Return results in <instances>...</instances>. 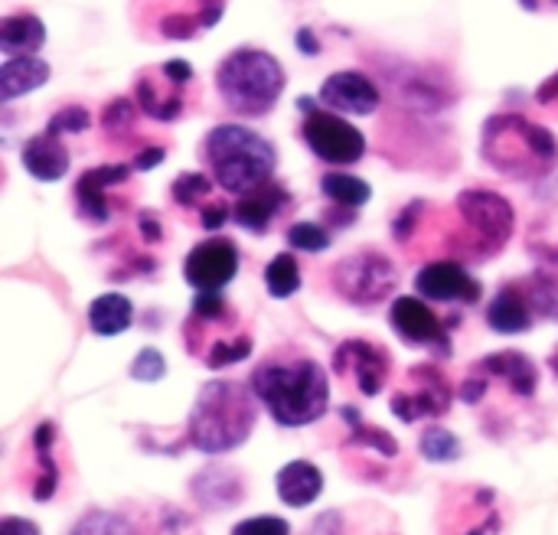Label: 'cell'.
<instances>
[{
    "instance_id": "cell-1",
    "label": "cell",
    "mask_w": 558,
    "mask_h": 535,
    "mask_svg": "<svg viewBox=\"0 0 558 535\" xmlns=\"http://www.w3.org/2000/svg\"><path fill=\"white\" fill-rule=\"evenodd\" d=\"M252 389L271 418L284 428H301L317 422L330 402V382L314 360L268 363L255 369Z\"/></svg>"
},
{
    "instance_id": "cell-2",
    "label": "cell",
    "mask_w": 558,
    "mask_h": 535,
    "mask_svg": "<svg viewBox=\"0 0 558 535\" xmlns=\"http://www.w3.org/2000/svg\"><path fill=\"white\" fill-rule=\"evenodd\" d=\"M484 157L513 180H539L558 163V144L549 127L523 114H497L484 127Z\"/></svg>"
},
{
    "instance_id": "cell-3",
    "label": "cell",
    "mask_w": 558,
    "mask_h": 535,
    "mask_svg": "<svg viewBox=\"0 0 558 535\" xmlns=\"http://www.w3.org/2000/svg\"><path fill=\"white\" fill-rule=\"evenodd\" d=\"M206 163L213 170V180H219L222 190L245 196L271 180L275 173V147L242 124H219L206 137Z\"/></svg>"
},
{
    "instance_id": "cell-4",
    "label": "cell",
    "mask_w": 558,
    "mask_h": 535,
    "mask_svg": "<svg viewBox=\"0 0 558 535\" xmlns=\"http://www.w3.org/2000/svg\"><path fill=\"white\" fill-rule=\"evenodd\" d=\"M252 425L255 402L248 389L235 382H209L190 415V445L203 454H226L248 438Z\"/></svg>"
},
{
    "instance_id": "cell-5",
    "label": "cell",
    "mask_w": 558,
    "mask_h": 535,
    "mask_svg": "<svg viewBox=\"0 0 558 535\" xmlns=\"http://www.w3.org/2000/svg\"><path fill=\"white\" fill-rule=\"evenodd\" d=\"M216 88L229 111L242 118H258L275 108L284 88V69L271 52L235 49L216 69Z\"/></svg>"
},
{
    "instance_id": "cell-6",
    "label": "cell",
    "mask_w": 558,
    "mask_h": 535,
    "mask_svg": "<svg viewBox=\"0 0 558 535\" xmlns=\"http://www.w3.org/2000/svg\"><path fill=\"white\" fill-rule=\"evenodd\" d=\"M458 212L471 232L468 255H494L513 235V206L490 190H464L458 196Z\"/></svg>"
},
{
    "instance_id": "cell-7",
    "label": "cell",
    "mask_w": 558,
    "mask_h": 535,
    "mask_svg": "<svg viewBox=\"0 0 558 535\" xmlns=\"http://www.w3.org/2000/svg\"><path fill=\"white\" fill-rule=\"evenodd\" d=\"M333 284L353 304H379L396 288V265L379 252H360L333 268Z\"/></svg>"
},
{
    "instance_id": "cell-8",
    "label": "cell",
    "mask_w": 558,
    "mask_h": 535,
    "mask_svg": "<svg viewBox=\"0 0 558 535\" xmlns=\"http://www.w3.org/2000/svg\"><path fill=\"white\" fill-rule=\"evenodd\" d=\"M301 134L320 160L337 163V167H350V163L363 160V154H366V137L333 111H311L304 118Z\"/></svg>"
},
{
    "instance_id": "cell-9",
    "label": "cell",
    "mask_w": 558,
    "mask_h": 535,
    "mask_svg": "<svg viewBox=\"0 0 558 535\" xmlns=\"http://www.w3.org/2000/svg\"><path fill=\"white\" fill-rule=\"evenodd\" d=\"M451 405V389L445 376L435 366H412L405 389L392 396V412L402 422H418V418H438Z\"/></svg>"
},
{
    "instance_id": "cell-10",
    "label": "cell",
    "mask_w": 558,
    "mask_h": 535,
    "mask_svg": "<svg viewBox=\"0 0 558 535\" xmlns=\"http://www.w3.org/2000/svg\"><path fill=\"white\" fill-rule=\"evenodd\" d=\"M235 271H239V252L229 239H206L183 262L186 281L199 291L226 288L235 278Z\"/></svg>"
},
{
    "instance_id": "cell-11",
    "label": "cell",
    "mask_w": 558,
    "mask_h": 535,
    "mask_svg": "<svg viewBox=\"0 0 558 535\" xmlns=\"http://www.w3.org/2000/svg\"><path fill=\"white\" fill-rule=\"evenodd\" d=\"M333 369L340 376H353L363 396H379L389 379V356L379 343L347 340L333 353Z\"/></svg>"
},
{
    "instance_id": "cell-12",
    "label": "cell",
    "mask_w": 558,
    "mask_h": 535,
    "mask_svg": "<svg viewBox=\"0 0 558 535\" xmlns=\"http://www.w3.org/2000/svg\"><path fill=\"white\" fill-rule=\"evenodd\" d=\"M389 320H392V327L399 330L402 340L422 343V346H435L438 356H448L451 353L448 337H445V327H441V320L435 317V311L425 301H418V297H399L392 304Z\"/></svg>"
},
{
    "instance_id": "cell-13",
    "label": "cell",
    "mask_w": 558,
    "mask_h": 535,
    "mask_svg": "<svg viewBox=\"0 0 558 535\" xmlns=\"http://www.w3.org/2000/svg\"><path fill=\"white\" fill-rule=\"evenodd\" d=\"M415 288L428 301H481V284L458 262H432L415 275Z\"/></svg>"
},
{
    "instance_id": "cell-14",
    "label": "cell",
    "mask_w": 558,
    "mask_h": 535,
    "mask_svg": "<svg viewBox=\"0 0 558 535\" xmlns=\"http://www.w3.org/2000/svg\"><path fill=\"white\" fill-rule=\"evenodd\" d=\"M320 101L343 111V114H373L383 98H379V88L369 75L350 69V72H333L324 82Z\"/></svg>"
},
{
    "instance_id": "cell-15",
    "label": "cell",
    "mask_w": 558,
    "mask_h": 535,
    "mask_svg": "<svg viewBox=\"0 0 558 535\" xmlns=\"http://www.w3.org/2000/svg\"><path fill=\"white\" fill-rule=\"evenodd\" d=\"M131 177L128 163H105L95 170H85L75 183V199H78V212L88 222H108L111 219V199L108 190L124 183Z\"/></svg>"
},
{
    "instance_id": "cell-16",
    "label": "cell",
    "mask_w": 558,
    "mask_h": 535,
    "mask_svg": "<svg viewBox=\"0 0 558 535\" xmlns=\"http://www.w3.org/2000/svg\"><path fill=\"white\" fill-rule=\"evenodd\" d=\"M288 203H291V193H288L278 180H268V183H262L258 190L239 196V203H235V209H232V219H235L242 229H248V232H265V229L271 226V219H275Z\"/></svg>"
},
{
    "instance_id": "cell-17",
    "label": "cell",
    "mask_w": 558,
    "mask_h": 535,
    "mask_svg": "<svg viewBox=\"0 0 558 535\" xmlns=\"http://www.w3.org/2000/svg\"><path fill=\"white\" fill-rule=\"evenodd\" d=\"M23 167L43 183H56L69 173V150L56 134H36L23 144Z\"/></svg>"
},
{
    "instance_id": "cell-18",
    "label": "cell",
    "mask_w": 558,
    "mask_h": 535,
    "mask_svg": "<svg viewBox=\"0 0 558 535\" xmlns=\"http://www.w3.org/2000/svg\"><path fill=\"white\" fill-rule=\"evenodd\" d=\"M487 320H490V327L497 333H523V330H530L533 327V301H530L526 288L523 284H507L494 297V304L487 311Z\"/></svg>"
},
{
    "instance_id": "cell-19",
    "label": "cell",
    "mask_w": 558,
    "mask_h": 535,
    "mask_svg": "<svg viewBox=\"0 0 558 535\" xmlns=\"http://www.w3.org/2000/svg\"><path fill=\"white\" fill-rule=\"evenodd\" d=\"M49 65L36 56H13L0 65V101H13L39 85H46Z\"/></svg>"
},
{
    "instance_id": "cell-20",
    "label": "cell",
    "mask_w": 558,
    "mask_h": 535,
    "mask_svg": "<svg viewBox=\"0 0 558 535\" xmlns=\"http://www.w3.org/2000/svg\"><path fill=\"white\" fill-rule=\"evenodd\" d=\"M481 373H487L494 379H507L517 396H533L536 392V382H539V373H536L533 360L523 356V353H517V350H504V353L487 356L481 363Z\"/></svg>"
},
{
    "instance_id": "cell-21",
    "label": "cell",
    "mask_w": 558,
    "mask_h": 535,
    "mask_svg": "<svg viewBox=\"0 0 558 535\" xmlns=\"http://www.w3.org/2000/svg\"><path fill=\"white\" fill-rule=\"evenodd\" d=\"M46 42L43 20L36 13H10L0 20V49L13 56H33Z\"/></svg>"
},
{
    "instance_id": "cell-22",
    "label": "cell",
    "mask_w": 558,
    "mask_h": 535,
    "mask_svg": "<svg viewBox=\"0 0 558 535\" xmlns=\"http://www.w3.org/2000/svg\"><path fill=\"white\" fill-rule=\"evenodd\" d=\"M324 490V474L307 464V461H294L278 474V497L288 507H311Z\"/></svg>"
},
{
    "instance_id": "cell-23",
    "label": "cell",
    "mask_w": 558,
    "mask_h": 535,
    "mask_svg": "<svg viewBox=\"0 0 558 535\" xmlns=\"http://www.w3.org/2000/svg\"><path fill=\"white\" fill-rule=\"evenodd\" d=\"M226 3L222 0H199L196 10L190 13H170L160 20V33L170 36V39H193L199 29H213L222 16Z\"/></svg>"
},
{
    "instance_id": "cell-24",
    "label": "cell",
    "mask_w": 558,
    "mask_h": 535,
    "mask_svg": "<svg viewBox=\"0 0 558 535\" xmlns=\"http://www.w3.org/2000/svg\"><path fill=\"white\" fill-rule=\"evenodd\" d=\"M131 317H134V311H131V301L124 294H101L88 307V324L101 337L124 333L131 327Z\"/></svg>"
},
{
    "instance_id": "cell-25",
    "label": "cell",
    "mask_w": 558,
    "mask_h": 535,
    "mask_svg": "<svg viewBox=\"0 0 558 535\" xmlns=\"http://www.w3.org/2000/svg\"><path fill=\"white\" fill-rule=\"evenodd\" d=\"M177 88H180V85H177ZM177 88L160 92L154 75H141V78H137V88H134V101L141 105V111H144L147 118H154V121H173V118H180V111H183V98H180Z\"/></svg>"
},
{
    "instance_id": "cell-26",
    "label": "cell",
    "mask_w": 558,
    "mask_h": 535,
    "mask_svg": "<svg viewBox=\"0 0 558 535\" xmlns=\"http://www.w3.org/2000/svg\"><path fill=\"white\" fill-rule=\"evenodd\" d=\"M320 186H324V196L333 199L343 209H360L373 196V186L366 180L353 177V173H327Z\"/></svg>"
},
{
    "instance_id": "cell-27",
    "label": "cell",
    "mask_w": 558,
    "mask_h": 535,
    "mask_svg": "<svg viewBox=\"0 0 558 535\" xmlns=\"http://www.w3.org/2000/svg\"><path fill=\"white\" fill-rule=\"evenodd\" d=\"M265 284L271 297H291L301 288V268L294 262V255H278L271 258V265L265 268Z\"/></svg>"
},
{
    "instance_id": "cell-28",
    "label": "cell",
    "mask_w": 558,
    "mask_h": 535,
    "mask_svg": "<svg viewBox=\"0 0 558 535\" xmlns=\"http://www.w3.org/2000/svg\"><path fill=\"white\" fill-rule=\"evenodd\" d=\"M170 193H173V199H177L180 206L196 209L203 199H209V193H213V180H209L206 173H180V177L173 180Z\"/></svg>"
},
{
    "instance_id": "cell-29",
    "label": "cell",
    "mask_w": 558,
    "mask_h": 535,
    "mask_svg": "<svg viewBox=\"0 0 558 535\" xmlns=\"http://www.w3.org/2000/svg\"><path fill=\"white\" fill-rule=\"evenodd\" d=\"M252 353V337H229V340H216L206 353V366L209 369H222V366H232V363H242L245 356Z\"/></svg>"
},
{
    "instance_id": "cell-30",
    "label": "cell",
    "mask_w": 558,
    "mask_h": 535,
    "mask_svg": "<svg viewBox=\"0 0 558 535\" xmlns=\"http://www.w3.org/2000/svg\"><path fill=\"white\" fill-rule=\"evenodd\" d=\"M101 124H105V131H108L111 141L131 137V127H134V101L114 98V101L101 111Z\"/></svg>"
},
{
    "instance_id": "cell-31",
    "label": "cell",
    "mask_w": 558,
    "mask_h": 535,
    "mask_svg": "<svg viewBox=\"0 0 558 535\" xmlns=\"http://www.w3.org/2000/svg\"><path fill=\"white\" fill-rule=\"evenodd\" d=\"M422 454L428 461H458L461 458V441L454 438V431L445 428H428L422 435Z\"/></svg>"
},
{
    "instance_id": "cell-32",
    "label": "cell",
    "mask_w": 558,
    "mask_h": 535,
    "mask_svg": "<svg viewBox=\"0 0 558 535\" xmlns=\"http://www.w3.org/2000/svg\"><path fill=\"white\" fill-rule=\"evenodd\" d=\"M288 242L301 252H324L330 248V232L317 222H294L288 229Z\"/></svg>"
},
{
    "instance_id": "cell-33",
    "label": "cell",
    "mask_w": 558,
    "mask_h": 535,
    "mask_svg": "<svg viewBox=\"0 0 558 535\" xmlns=\"http://www.w3.org/2000/svg\"><path fill=\"white\" fill-rule=\"evenodd\" d=\"M350 445H356V448H376L383 458H396L399 454V445H396V438L392 435H386L383 428H376V425H353V435H350Z\"/></svg>"
},
{
    "instance_id": "cell-34",
    "label": "cell",
    "mask_w": 558,
    "mask_h": 535,
    "mask_svg": "<svg viewBox=\"0 0 558 535\" xmlns=\"http://www.w3.org/2000/svg\"><path fill=\"white\" fill-rule=\"evenodd\" d=\"M92 124V118H88V111L82 108V105H69V108H62V111H56L49 121H46V134H82L85 127Z\"/></svg>"
},
{
    "instance_id": "cell-35",
    "label": "cell",
    "mask_w": 558,
    "mask_h": 535,
    "mask_svg": "<svg viewBox=\"0 0 558 535\" xmlns=\"http://www.w3.org/2000/svg\"><path fill=\"white\" fill-rule=\"evenodd\" d=\"M72 535H131V526L114 513H88Z\"/></svg>"
},
{
    "instance_id": "cell-36",
    "label": "cell",
    "mask_w": 558,
    "mask_h": 535,
    "mask_svg": "<svg viewBox=\"0 0 558 535\" xmlns=\"http://www.w3.org/2000/svg\"><path fill=\"white\" fill-rule=\"evenodd\" d=\"M193 317L196 320H226L229 317L226 297L219 291H199L193 301Z\"/></svg>"
},
{
    "instance_id": "cell-37",
    "label": "cell",
    "mask_w": 558,
    "mask_h": 535,
    "mask_svg": "<svg viewBox=\"0 0 558 535\" xmlns=\"http://www.w3.org/2000/svg\"><path fill=\"white\" fill-rule=\"evenodd\" d=\"M167 373V363L157 350H141L137 360L131 363V376L141 379V382H157L160 376Z\"/></svg>"
},
{
    "instance_id": "cell-38",
    "label": "cell",
    "mask_w": 558,
    "mask_h": 535,
    "mask_svg": "<svg viewBox=\"0 0 558 535\" xmlns=\"http://www.w3.org/2000/svg\"><path fill=\"white\" fill-rule=\"evenodd\" d=\"M232 535H291L288 523L278 520V516H258V520H245L239 523Z\"/></svg>"
},
{
    "instance_id": "cell-39",
    "label": "cell",
    "mask_w": 558,
    "mask_h": 535,
    "mask_svg": "<svg viewBox=\"0 0 558 535\" xmlns=\"http://www.w3.org/2000/svg\"><path fill=\"white\" fill-rule=\"evenodd\" d=\"M422 212H425V203H409V206H405V212H402V216L396 219V226H392V232H396L399 242H409V235L415 232Z\"/></svg>"
},
{
    "instance_id": "cell-40",
    "label": "cell",
    "mask_w": 558,
    "mask_h": 535,
    "mask_svg": "<svg viewBox=\"0 0 558 535\" xmlns=\"http://www.w3.org/2000/svg\"><path fill=\"white\" fill-rule=\"evenodd\" d=\"M232 216V209L226 206V203H206L203 206V212H199V222H203V229H209V232H216V229H222L226 226V219Z\"/></svg>"
},
{
    "instance_id": "cell-41",
    "label": "cell",
    "mask_w": 558,
    "mask_h": 535,
    "mask_svg": "<svg viewBox=\"0 0 558 535\" xmlns=\"http://www.w3.org/2000/svg\"><path fill=\"white\" fill-rule=\"evenodd\" d=\"M160 72H163L173 85H186V82L193 78V65H190V62H183V59H170Z\"/></svg>"
},
{
    "instance_id": "cell-42",
    "label": "cell",
    "mask_w": 558,
    "mask_h": 535,
    "mask_svg": "<svg viewBox=\"0 0 558 535\" xmlns=\"http://www.w3.org/2000/svg\"><path fill=\"white\" fill-rule=\"evenodd\" d=\"M0 535H39V526L29 523V520H16V516H7L0 523Z\"/></svg>"
},
{
    "instance_id": "cell-43",
    "label": "cell",
    "mask_w": 558,
    "mask_h": 535,
    "mask_svg": "<svg viewBox=\"0 0 558 535\" xmlns=\"http://www.w3.org/2000/svg\"><path fill=\"white\" fill-rule=\"evenodd\" d=\"M163 147H147V150H141L137 157H134V170H150V167H157V163H163Z\"/></svg>"
},
{
    "instance_id": "cell-44",
    "label": "cell",
    "mask_w": 558,
    "mask_h": 535,
    "mask_svg": "<svg viewBox=\"0 0 558 535\" xmlns=\"http://www.w3.org/2000/svg\"><path fill=\"white\" fill-rule=\"evenodd\" d=\"M137 226L144 232V242H160V219L154 212H141L137 216Z\"/></svg>"
},
{
    "instance_id": "cell-45",
    "label": "cell",
    "mask_w": 558,
    "mask_h": 535,
    "mask_svg": "<svg viewBox=\"0 0 558 535\" xmlns=\"http://www.w3.org/2000/svg\"><path fill=\"white\" fill-rule=\"evenodd\" d=\"M536 101H539V105H546V108H549V105H558V72L549 78V82H543V85H539Z\"/></svg>"
},
{
    "instance_id": "cell-46",
    "label": "cell",
    "mask_w": 558,
    "mask_h": 535,
    "mask_svg": "<svg viewBox=\"0 0 558 535\" xmlns=\"http://www.w3.org/2000/svg\"><path fill=\"white\" fill-rule=\"evenodd\" d=\"M298 46H301V52H304V56H317V52H320V42H317L314 29H307V26L298 33Z\"/></svg>"
},
{
    "instance_id": "cell-47",
    "label": "cell",
    "mask_w": 558,
    "mask_h": 535,
    "mask_svg": "<svg viewBox=\"0 0 558 535\" xmlns=\"http://www.w3.org/2000/svg\"><path fill=\"white\" fill-rule=\"evenodd\" d=\"M526 10H533V13H543V10H558V0H520Z\"/></svg>"
},
{
    "instance_id": "cell-48",
    "label": "cell",
    "mask_w": 558,
    "mask_h": 535,
    "mask_svg": "<svg viewBox=\"0 0 558 535\" xmlns=\"http://www.w3.org/2000/svg\"><path fill=\"white\" fill-rule=\"evenodd\" d=\"M549 363H553V369H556V373H558V350H556V356H553Z\"/></svg>"
}]
</instances>
